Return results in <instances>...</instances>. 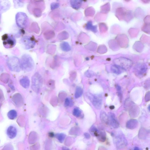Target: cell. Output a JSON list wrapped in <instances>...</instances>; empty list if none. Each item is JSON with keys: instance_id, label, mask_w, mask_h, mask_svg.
I'll return each instance as SVG.
<instances>
[{"instance_id": "obj_28", "label": "cell", "mask_w": 150, "mask_h": 150, "mask_svg": "<svg viewBox=\"0 0 150 150\" xmlns=\"http://www.w3.org/2000/svg\"><path fill=\"white\" fill-rule=\"evenodd\" d=\"M85 75L88 77H91L94 76V73L92 72L88 71L85 73Z\"/></svg>"}, {"instance_id": "obj_12", "label": "cell", "mask_w": 150, "mask_h": 150, "mask_svg": "<svg viewBox=\"0 0 150 150\" xmlns=\"http://www.w3.org/2000/svg\"><path fill=\"white\" fill-rule=\"evenodd\" d=\"M138 125V121L135 119H131L128 121L126 124V128L129 129H135Z\"/></svg>"}, {"instance_id": "obj_14", "label": "cell", "mask_w": 150, "mask_h": 150, "mask_svg": "<svg viewBox=\"0 0 150 150\" xmlns=\"http://www.w3.org/2000/svg\"><path fill=\"white\" fill-rule=\"evenodd\" d=\"M20 83L23 88H27L30 85V80L28 77H26L21 79Z\"/></svg>"}, {"instance_id": "obj_21", "label": "cell", "mask_w": 150, "mask_h": 150, "mask_svg": "<svg viewBox=\"0 0 150 150\" xmlns=\"http://www.w3.org/2000/svg\"><path fill=\"white\" fill-rule=\"evenodd\" d=\"M47 85L48 88L51 89L53 90L55 88V82L53 80H50L48 81Z\"/></svg>"}, {"instance_id": "obj_35", "label": "cell", "mask_w": 150, "mask_h": 150, "mask_svg": "<svg viewBox=\"0 0 150 150\" xmlns=\"http://www.w3.org/2000/svg\"><path fill=\"white\" fill-rule=\"evenodd\" d=\"M0 20H1V14H0Z\"/></svg>"}, {"instance_id": "obj_9", "label": "cell", "mask_w": 150, "mask_h": 150, "mask_svg": "<svg viewBox=\"0 0 150 150\" xmlns=\"http://www.w3.org/2000/svg\"><path fill=\"white\" fill-rule=\"evenodd\" d=\"M117 66L119 67V68L123 70H127L129 69L132 65V63L130 61L128 60L120 61L119 62H115Z\"/></svg>"}, {"instance_id": "obj_25", "label": "cell", "mask_w": 150, "mask_h": 150, "mask_svg": "<svg viewBox=\"0 0 150 150\" xmlns=\"http://www.w3.org/2000/svg\"><path fill=\"white\" fill-rule=\"evenodd\" d=\"M77 76V73L75 71H72L70 74V79L71 81H74Z\"/></svg>"}, {"instance_id": "obj_17", "label": "cell", "mask_w": 150, "mask_h": 150, "mask_svg": "<svg viewBox=\"0 0 150 150\" xmlns=\"http://www.w3.org/2000/svg\"><path fill=\"white\" fill-rule=\"evenodd\" d=\"M17 113L14 110L10 111L8 113L7 116L9 119L13 120L17 117Z\"/></svg>"}, {"instance_id": "obj_31", "label": "cell", "mask_w": 150, "mask_h": 150, "mask_svg": "<svg viewBox=\"0 0 150 150\" xmlns=\"http://www.w3.org/2000/svg\"><path fill=\"white\" fill-rule=\"evenodd\" d=\"M116 89L118 91H120L121 90V88L119 86H116Z\"/></svg>"}, {"instance_id": "obj_16", "label": "cell", "mask_w": 150, "mask_h": 150, "mask_svg": "<svg viewBox=\"0 0 150 150\" xmlns=\"http://www.w3.org/2000/svg\"><path fill=\"white\" fill-rule=\"evenodd\" d=\"M122 69L119 67L117 66H113L111 68L112 71L113 73L117 75L120 74L122 73Z\"/></svg>"}, {"instance_id": "obj_3", "label": "cell", "mask_w": 150, "mask_h": 150, "mask_svg": "<svg viewBox=\"0 0 150 150\" xmlns=\"http://www.w3.org/2000/svg\"><path fill=\"white\" fill-rule=\"evenodd\" d=\"M3 43L4 47L7 48H13L16 43V40L14 37L12 35L6 34L2 37Z\"/></svg>"}, {"instance_id": "obj_1", "label": "cell", "mask_w": 150, "mask_h": 150, "mask_svg": "<svg viewBox=\"0 0 150 150\" xmlns=\"http://www.w3.org/2000/svg\"><path fill=\"white\" fill-rule=\"evenodd\" d=\"M125 106L131 117L136 118L138 116L140 113V109L134 102L128 99L125 102Z\"/></svg>"}, {"instance_id": "obj_32", "label": "cell", "mask_w": 150, "mask_h": 150, "mask_svg": "<svg viewBox=\"0 0 150 150\" xmlns=\"http://www.w3.org/2000/svg\"><path fill=\"white\" fill-rule=\"evenodd\" d=\"M61 150H70L68 148L65 147H62Z\"/></svg>"}, {"instance_id": "obj_26", "label": "cell", "mask_w": 150, "mask_h": 150, "mask_svg": "<svg viewBox=\"0 0 150 150\" xmlns=\"http://www.w3.org/2000/svg\"><path fill=\"white\" fill-rule=\"evenodd\" d=\"M71 104V101L68 98H67L65 100L64 106L66 107L69 106Z\"/></svg>"}, {"instance_id": "obj_4", "label": "cell", "mask_w": 150, "mask_h": 150, "mask_svg": "<svg viewBox=\"0 0 150 150\" xmlns=\"http://www.w3.org/2000/svg\"><path fill=\"white\" fill-rule=\"evenodd\" d=\"M113 140L117 148L118 149L124 148L127 145V140L122 133H119L116 135L114 137Z\"/></svg>"}, {"instance_id": "obj_5", "label": "cell", "mask_w": 150, "mask_h": 150, "mask_svg": "<svg viewBox=\"0 0 150 150\" xmlns=\"http://www.w3.org/2000/svg\"><path fill=\"white\" fill-rule=\"evenodd\" d=\"M8 64L9 68L14 71H19L21 68L20 62L16 58H13L10 59Z\"/></svg>"}, {"instance_id": "obj_10", "label": "cell", "mask_w": 150, "mask_h": 150, "mask_svg": "<svg viewBox=\"0 0 150 150\" xmlns=\"http://www.w3.org/2000/svg\"><path fill=\"white\" fill-rule=\"evenodd\" d=\"M147 70V67L144 65L138 67L135 69V74L138 76H143L145 75Z\"/></svg>"}, {"instance_id": "obj_27", "label": "cell", "mask_w": 150, "mask_h": 150, "mask_svg": "<svg viewBox=\"0 0 150 150\" xmlns=\"http://www.w3.org/2000/svg\"><path fill=\"white\" fill-rule=\"evenodd\" d=\"M150 93L149 91L147 92L145 96V101L146 102H148L150 100Z\"/></svg>"}, {"instance_id": "obj_34", "label": "cell", "mask_w": 150, "mask_h": 150, "mask_svg": "<svg viewBox=\"0 0 150 150\" xmlns=\"http://www.w3.org/2000/svg\"><path fill=\"white\" fill-rule=\"evenodd\" d=\"M114 108V107L113 106L110 107V108L111 109H113Z\"/></svg>"}, {"instance_id": "obj_36", "label": "cell", "mask_w": 150, "mask_h": 150, "mask_svg": "<svg viewBox=\"0 0 150 150\" xmlns=\"http://www.w3.org/2000/svg\"><path fill=\"white\" fill-rule=\"evenodd\" d=\"M149 110L150 109V108H149Z\"/></svg>"}, {"instance_id": "obj_15", "label": "cell", "mask_w": 150, "mask_h": 150, "mask_svg": "<svg viewBox=\"0 0 150 150\" xmlns=\"http://www.w3.org/2000/svg\"><path fill=\"white\" fill-rule=\"evenodd\" d=\"M98 140L102 142H104L106 140L105 133L104 132L99 130L98 135L97 137Z\"/></svg>"}, {"instance_id": "obj_13", "label": "cell", "mask_w": 150, "mask_h": 150, "mask_svg": "<svg viewBox=\"0 0 150 150\" xmlns=\"http://www.w3.org/2000/svg\"><path fill=\"white\" fill-rule=\"evenodd\" d=\"M100 118L102 121L105 124H108L109 123V117L104 111H102L101 112Z\"/></svg>"}, {"instance_id": "obj_22", "label": "cell", "mask_w": 150, "mask_h": 150, "mask_svg": "<svg viewBox=\"0 0 150 150\" xmlns=\"http://www.w3.org/2000/svg\"><path fill=\"white\" fill-rule=\"evenodd\" d=\"M50 103L52 106L56 107L58 105V99L57 97L54 96L51 99Z\"/></svg>"}, {"instance_id": "obj_6", "label": "cell", "mask_w": 150, "mask_h": 150, "mask_svg": "<svg viewBox=\"0 0 150 150\" xmlns=\"http://www.w3.org/2000/svg\"><path fill=\"white\" fill-rule=\"evenodd\" d=\"M20 64L21 68L23 70L26 71H30L33 68V62L29 58H23Z\"/></svg>"}, {"instance_id": "obj_33", "label": "cell", "mask_w": 150, "mask_h": 150, "mask_svg": "<svg viewBox=\"0 0 150 150\" xmlns=\"http://www.w3.org/2000/svg\"><path fill=\"white\" fill-rule=\"evenodd\" d=\"M133 150H140V149L138 147H136Z\"/></svg>"}, {"instance_id": "obj_7", "label": "cell", "mask_w": 150, "mask_h": 150, "mask_svg": "<svg viewBox=\"0 0 150 150\" xmlns=\"http://www.w3.org/2000/svg\"><path fill=\"white\" fill-rule=\"evenodd\" d=\"M92 103L94 107L97 109H100L102 104V98L100 95L95 96L93 99Z\"/></svg>"}, {"instance_id": "obj_19", "label": "cell", "mask_w": 150, "mask_h": 150, "mask_svg": "<svg viewBox=\"0 0 150 150\" xmlns=\"http://www.w3.org/2000/svg\"><path fill=\"white\" fill-rule=\"evenodd\" d=\"M67 94L64 92H60L59 93L58 97L60 101L62 102L66 99V98L67 96Z\"/></svg>"}, {"instance_id": "obj_11", "label": "cell", "mask_w": 150, "mask_h": 150, "mask_svg": "<svg viewBox=\"0 0 150 150\" xmlns=\"http://www.w3.org/2000/svg\"><path fill=\"white\" fill-rule=\"evenodd\" d=\"M7 134L8 136L10 139L14 138L17 135V130L14 126H10L7 130Z\"/></svg>"}, {"instance_id": "obj_2", "label": "cell", "mask_w": 150, "mask_h": 150, "mask_svg": "<svg viewBox=\"0 0 150 150\" xmlns=\"http://www.w3.org/2000/svg\"><path fill=\"white\" fill-rule=\"evenodd\" d=\"M43 83L42 78L38 73H36L32 78V88L36 93L39 92L42 86Z\"/></svg>"}, {"instance_id": "obj_20", "label": "cell", "mask_w": 150, "mask_h": 150, "mask_svg": "<svg viewBox=\"0 0 150 150\" xmlns=\"http://www.w3.org/2000/svg\"><path fill=\"white\" fill-rule=\"evenodd\" d=\"M83 93L82 89L80 87H77L76 89L75 96L76 98H78L80 97Z\"/></svg>"}, {"instance_id": "obj_29", "label": "cell", "mask_w": 150, "mask_h": 150, "mask_svg": "<svg viewBox=\"0 0 150 150\" xmlns=\"http://www.w3.org/2000/svg\"><path fill=\"white\" fill-rule=\"evenodd\" d=\"M84 136L87 139H89L90 138V135L89 134V133H85Z\"/></svg>"}, {"instance_id": "obj_8", "label": "cell", "mask_w": 150, "mask_h": 150, "mask_svg": "<svg viewBox=\"0 0 150 150\" xmlns=\"http://www.w3.org/2000/svg\"><path fill=\"white\" fill-rule=\"evenodd\" d=\"M109 123L114 128H117L119 127V124L117 120L115 115L112 113H109Z\"/></svg>"}, {"instance_id": "obj_23", "label": "cell", "mask_w": 150, "mask_h": 150, "mask_svg": "<svg viewBox=\"0 0 150 150\" xmlns=\"http://www.w3.org/2000/svg\"><path fill=\"white\" fill-rule=\"evenodd\" d=\"M56 137L60 142H62L64 140L65 136L62 133H59L57 134L55 136Z\"/></svg>"}, {"instance_id": "obj_18", "label": "cell", "mask_w": 150, "mask_h": 150, "mask_svg": "<svg viewBox=\"0 0 150 150\" xmlns=\"http://www.w3.org/2000/svg\"><path fill=\"white\" fill-rule=\"evenodd\" d=\"M99 130L94 126H92L90 130L91 134L97 137L98 135Z\"/></svg>"}, {"instance_id": "obj_24", "label": "cell", "mask_w": 150, "mask_h": 150, "mask_svg": "<svg viewBox=\"0 0 150 150\" xmlns=\"http://www.w3.org/2000/svg\"><path fill=\"white\" fill-rule=\"evenodd\" d=\"M73 115L76 117H79L81 114V111L78 108H75L73 111Z\"/></svg>"}, {"instance_id": "obj_30", "label": "cell", "mask_w": 150, "mask_h": 150, "mask_svg": "<svg viewBox=\"0 0 150 150\" xmlns=\"http://www.w3.org/2000/svg\"><path fill=\"white\" fill-rule=\"evenodd\" d=\"M49 136L51 137H53L54 136V135L53 133L50 132L49 133Z\"/></svg>"}]
</instances>
